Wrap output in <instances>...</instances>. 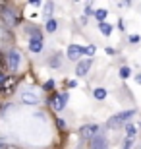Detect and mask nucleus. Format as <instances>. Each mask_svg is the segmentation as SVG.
Wrapping results in <instances>:
<instances>
[{"label":"nucleus","instance_id":"obj_1","mask_svg":"<svg viewBox=\"0 0 141 149\" xmlns=\"http://www.w3.org/2000/svg\"><path fill=\"white\" fill-rule=\"evenodd\" d=\"M16 87H17V77L16 76H8L4 81L0 83V93L2 95H12Z\"/></svg>","mask_w":141,"mask_h":149},{"label":"nucleus","instance_id":"obj_2","mask_svg":"<svg viewBox=\"0 0 141 149\" xmlns=\"http://www.w3.org/2000/svg\"><path fill=\"white\" fill-rule=\"evenodd\" d=\"M135 114V111H126V112H120V114H116V116H112L108 120V128H118V126H122L130 116H133Z\"/></svg>","mask_w":141,"mask_h":149},{"label":"nucleus","instance_id":"obj_3","mask_svg":"<svg viewBox=\"0 0 141 149\" xmlns=\"http://www.w3.org/2000/svg\"><path fill=\"white\" fill-rule=\"evenodd\" d=\"M99 132V126L97 124H85V126L79 128V138L83 139H89V138H95Z\"/></svg>","mask_w":141,"mask_h":149},{"label":"nucleus","instance_id":"obj_4","mask_svg":"<svg viewBox=\"0 0 141 149\" xmlns=\"http://www.w3.org/2000/svg\"><path fill=\"white\" fill-rule=\"evenodd\" d=\"M85 54V49L79 47V45H70L68 47V58L70 60H79V56Z\"/></svg>","mask_w":141,"mask_h":149},{"label":"nucleus","instance_id":"obj_5","mask_svg":"<svg viewBox=\"0 0 141 149\" xmlns=\"http://www.w3.org/2000/svg\"><path fill=\"white\" fill-rule=\"evenodd\" d=\"M66 101H68V93H62V95L52 97L50 105H52V109H54V111H62V109L66 107Z\"/></svg>","mask_w":141,"mask_h":149},{"label":"nucleus","instance_id":"obj_6","mask_svg":"<svg viewBox=\"0 0 141 149\" xmlns=\"http://www.w3.org/2000/svg\"><path fill=\"white\" fill-rule=\"evenodd\" d=\"M91 149H108V143H106V138L104 136H95L93 138V143H91Z\"/></svg>","mask_w":141,"mask_h":149},{"label":"nucleus","instance_id":"obj_7","mask_svg":"<svg viewBox=\"0 0 141 149\" xmlns=\"http://www.w3.org/2000/svg\"><path fill=\"white\" fill-rule=\"evenodd\" d=\"M89 68H91V60H79L77 66H76V74L81 77V76H85V74L89 72Z\"/></svg>","mask_w":141,"mask_h":149},{"label":"nucleus","instance_id":"obj_8","mask_svg":"<svg viewBox=\"0 0 141 149\" xmlns=\"http://www.w3.org/2000/svg\"><path fill=\"white\" fill-rule=\"evenodd\" d=\"M2 17H4V22L8 23V25H16V23H17V17L14 16V10H12V8L2 10Z\"/></svg>","mask_w":141,"mask_h":149},{"label":"nucleus","instance_id":"obj_9","mask_svg":"<svg viewBox=\"0 0 141 149\" xmlns=\"http://www.w3.org/2000/svg\"><path fill=\"white\" fill-rule=\"evenodd\" d=\"M19 52H16V50H12L10 52V56H8V62H10V68L12 70H17V66H19V60H22V58H19Z\"/></svg>","mask_w":141,"mask_h":149},{"label":"nucleus","instance_id":"obj_10","mask_svg":"<svg viewBox=\"0 0 141 149\" xmlns=\"http://www.w3.org/2000/svg\"><path fill=\"white\" fill-rule=\"evenodd\" d=\"M29 49L33 50V52H39V50L43 49V43H41V35L35 33V37L31 39V43H29Z\"/></svg>","mask_w":141,"mask_h":149},{"label":"nucleus","instance_id":"obj_11","mask_svg":"<svg viewBox=\"0 0 141 149\" xmlns=\"http://www.w3.org/2000/svg\"><path fill=\"white\" fill-rule=\"evenodd\" d=\"M22 101L25 103V105H37L39 97H37V95H33V93H23L22 95Z\"/></svg>","mask_w":141,"mask_h":149},{"label":"nucleus","instance_id":"obj_12","mask_svg":"<svg viewBox=\"0 0 141 149\" xmlns=\"http://www.w3.org/2000/svg\"><path fill=\"white\" fill-rule=\"evenodd\" d=\"M99 27H101V31H103V35H110L112 33V25H108V23H101V25H99Z\"/></svg>","mask_w":141,"mask_h":149},{"label":"nucleus","instance_id":"obj_13","mask_svg":"<svg viewBox=\"0 0 141 149\" xmlns=\"http://www.w3.org/2000/svg\"><path fill=\"white\" fill-rule=\"evenodd\" d=\"M131 76V70L128 66H124V68H120V77H124V79H128V77Z\"/></svg>","mask_w":141,"mask_h":149},{"label":"nucleus","instance_id":"obj_14","mask_svg":"<svg viewBox=\"0 0 141 149\" xmlns=\"http://www.w3.org/2000/svg\"><path fill=\"white\" fill-rule=\"evenodd\" d=\"M56 25H58V23H56L54 19H49V22H47V31H49V33L56 31Z\"/></svg>","mask_w":141,"mask_h":149},{"label":"nucleus","instance_id":"obj_15","mask_svg":"<svg viewBox=\"0 0 141 149\" xmlns=\"http://www.w3.org/2000/svg\"><path fill=\"white\" fill-rule=\"evenodd\" d=\"M95 17H97L99 22L103 23V19L106 17V10H97V12H95Z\"/></svg>","mask_w":141,"mask_h":149},{"label":"nucleus","instance_id":"obj_16","mask_svg":"<svg viewBox=\"0 0 141 149\" xmlns=\"http://www.w3.org/2000/svg\"><path fill=\"white\" fill-rule=\"evenodd\" d=\"M126 132H128V139H133V136H135V128L128 124V126H126Z\"/></svg>","mask_w":141,"mask_h":149},{"label":"nucleus","instance_id":"obj_17","mask_svg":"<svg viewBox=\"0 0 141 149\" xmlns=\"http://www.w3.org/2000/svg\"><path fill=\"white\" fill-rule=\"evenodd\" d=\"M104 97H106L104 89H95V99H104Z\"/></svg>","mask_w":141,"mask_h":149},{"label":"nucleus","instance_id":"obj_18","mask_svg":"<svg viewBox=\"0 0 141 149\" xmlns=\"http://www.w3.org/2000/svg\"><path fill=\"white\" fill-rule=\"evenodd\" d=\"M4 68H6V56L2 54V50H0V72H4Z\"/></svg>","mask_w":141,"mask_h":149},{"label":"nucleus","instance_id":"obj_19","mask_svg":"<svg viewBox=\"0 0 141 149\" xmlns=\"http://www.w3.org/2000/svg\"><path fill=\"white\" fill-rule=\"evenodd\" d=\"M52 8H54V4H52V2H49V4L44 6V14H47V16H50V14H52Z\"/></svg>","mask_w":141,"mask_h":149},{"label":"nucleus","instance_id":"obj_20","mask_svg":"<svg viewBox=\"0 0 141 149\" xmlns=\"http://www.w3.org/2000/svg\"><path fill=\"white\" fill-rule=\"evenodd\" d=\"M44 89H47V91H52V89H54V81H52V79H49V81L44 83Z\"/></svg>","mask_w":141,"mask_h":149},{"label":"nucleus","instance_id":"obj_21","mask_svg":"<svg viewBox=\"0 0 141 149\" xmlns=\"http://www.w3.org/2000/svg\"><path fill=\"white\" fill-rule=\"evenodd\" d=\"M95 50H97V49H95V47L91 45V47H87V49H85V54H89V56H91V54H95Z\"/></svg>","mask_w":141,"mask_h":149},{"label":"nucleus","instance_id":"obj_22","mask_svg":"<svg viewBox=\"0 0 141 149\" xmlns=\"http://www.w3.org/2000/svg\"><path fill=\"white\" fill-rule=\"evenodd\" d=\"M131 143H133V139H126L124 145H122V149H130V147H131Z\"/></svg>","mask_w":141,"mask_h":149},{"label":"nucleus","instance_id":"obj_23","mask_svg":"<svg viewBox=\"0 0 141 149\" xmlns=\"http://www.w3.org/2000/svg\"><path fill=\"white\" fill-rule=\"evenodd\" d=\"M130 43H139V35H131V37H130Z\"/></svg>","mask_w":141,"mask_h":149},{"label":"nucleus","instance_id":"obj_24","mask_svg":"<svg viewBox=\"0 0 141 149\" xmlns=\"http://www.w3.org/2000/svg\"><path fill=\"white\" fill-rule=\"evenodd\" d=\"M85 12H87V14H95V10H93L91 6H87V8H85Z\"/></svg>","mask_w":141,"mask_h":149},{"label":"nucleus","instance_id":"obj_25","mask_svg":"<svg viewBox=\"0 0 141 149\" xmlns=\"http://www.w3.org/2000/svg\"><path fill=\"white\" fill-rule=\"evenodd\" d=\"M114 52H116L114 49H110V47H106V54H114Z\"/></svg>","mask_w":141,"mask_h":149},{"label":"nucleus","instance_id":"obj_26","mask_svg":"<svg viewBox=\"0 0 141 149\" xmlns=\"http://www.w3.org/2000/svg\"><path fill=\"white\" fill-rule=\"evenodd\" d=\"M0 149H16V147H12V145H2Z\"/></svg>","mask_w":141,"mask_h":149},{"label":"nucleus","instance_id":"obj_27","mask_svg":"<svg viewBox=\"0 0 141 149\" xmlns=\"http://www.w3.org/2000/svg\"><path fill=\"white\" fill-rule=\"evenodd\" d=\"M4 79H6V77H4V74H2V72H0V83H2V81H4Z\"/></svg>","mask_w":141,"mask_h":149},{"label":"nucleus","instance_id":"obj_28","mask_svg":"<svg viewBox=\"0 0 141 149\" xmlns=\"http://www.w3.org/2000/svg\"><path fill=\"white\" fill-rule=\"evenodd\" d=\"M135 79H137V83H141V74H139V76L135 77Z\"/></svg>","mask_w":141,"mask_h":149},{"label":"nucleus","instance_id":"obj_29","mask_svg":"<svg viewBox=\"0 0 141 149\" xmlns=\"http://www.w3.org/2000/svg\"><path fill=\"white\" fill-rule=\"evenodd\" d=\"M0 8H4V2H0Z\"/></svg>","mask_w":141,"mask_h":149},{"label":"nucleus","instance_id":"obj_30","mask_svg":"<svg viewBox=\"0 0 141 149\" xmlns=\"http://www.w3.org/2000/svg\"><path fill=\"white\" fill-rule=\"evenodd\" d=\"M0 111H2V103H0Z\"/></svg>","mask_w":141,"mask_h":149}]
</instances>
